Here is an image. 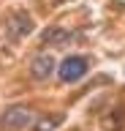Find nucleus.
<instances>
[{"instance_id":"1","label":"nucleus","mask_w":125,"mask_h":131,"mask_svg":"<svg viewBox=\"0 0 125 131\" xmlns=\"http://www.w3.org/2000/svg\"><path fill=\"white\" fill-rule=\"evenodd\" d=\"M33 120H35V112L30 106H8L3 112V117H0V128L3 131H19L25 126H30Z\"/></svg>"},{"instance_id":"2","label":"nucleus","mask_w":125,"mask_h":131,"mask_svg":"<svg viewBox=\"0 0 125 131\" xmlns=\"http://www.w3.org/2000/svg\"><path fill=\"white\" fill-rule=\"evenodd\" d=\"M87 66H90L87 57H82V55H68L65 60L57 66L60 82H76V79H82L84 74H87Z\"/></svg>"},{"instance_id":"3","label":"nucleus","mask_w":125,"mask_h":131,"mask_svg":"<svg viewBox=\"0 0 125 131\" xmlns=\"http://www.w3.org/2000/svg\"><path fill=\"white\" fill-rule=\"evenodd\" d=\"M6 33H8V38H14V41L25 38L27 33H33V19H30V14L14 11V14L8 16V22H6Z\"/></svg>"},{"instance_id":"4","label":"nucleus","mask_w":125,"mask_h":131,"mask_svg":"<svg viewBox=\"0 0 125 131\" xmlns=\"http://www.w3.org/2000/svg\"><path fill=\"white\" fill-rule=\"evenodd\" d=\"M54 68L57 66H54V57L52 55H35L33 63H30V77L44 82V79H49L52 74H54Z\"/></svg>"},{"instance_id":"5","label":"nucleus","mask_w":125,"mask_h":131,"mask_svg":"<svg viewBox=\"0 0 125 131\" xmlns=\"http://www.w3.org/2000/svg\"><path fill=\"white\" fill-rule=\"evenodd\" d=\"M71 38H74V33L63 30V27H46V30L41 33V41L49 44V47H63V44H68Z\"/></svg>"},{"instance_id":"6","label":"nucleus","mask_w":125,"mask_h":131,"mask_svg":"<svg viewBox=\"0 0 125 131\" xmlns=\"http://www.w3.org/2000/svg\"><path fill=\"white\" fill-rule=\"evenodd\" d=\"M60 123H63V115H49V117H44V120L35 123V131H52Z\"/></svg>"}]
</instances>
